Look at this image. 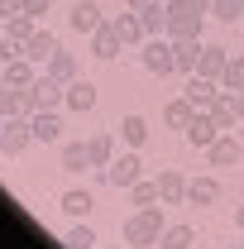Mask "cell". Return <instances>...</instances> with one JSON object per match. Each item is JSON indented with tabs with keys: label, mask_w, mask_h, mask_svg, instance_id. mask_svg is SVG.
<instances>
[{
	"label": "cell",
	"mask_w": 244,
	"mask_h": 249,
	"mask_svg": "<svg viewBox=\"0 0 244 249\" xmlns=\"http://www.w3.org/2000/svg\"><path fill=\"white\" fill-rule=\"evenodd\" d=\"M192 115H196V106H192L187 96H177V101H168V106H163V124H173V129H187Z\"/></svg>",
	"instance_id": "cell-27"
},
{
	"label": "cell",
	"mask_w": 244,
	"mask_h": 249,
	"mask_svg": "<svg viewBox=\"0 0 244 249\" xmlns=\"http://www.w3.org/2000/svg\"><path fill=\"white\" fill-rule=\"evenodd\" d=\"M192 245H196V230L192 225H168L158 235V249H192Z\"/></svg>",
	"instance_id": "cell-30"
},
{
	"label": "cell",
	"mask_w": 244,
	"mask_h": 249,
	"mask_svg": "<svg viewBox=\"0 0 244 249\" xmlns=\"http://www.w3.org/2000/svg\"><path fill=\"white\" fill-rule=\"evenodd\" d=\"M235 249H244V245H235Z\"/></svg>",
	"instance_id": "cell-45"
},
{
	"label": "cell",
	"mask_w": 244,
	"mask_h": 249,
	"mask_svg": "<svg viewBox=\"0 0 244 249\" xmlns=\"http://www.w3.org/2000/svg\"><path fill=\"white\" fill-rule=\"evenodd\" d=\"M0 72H5V58H0Z\"/></svg>",
	"instance_id": "cell-42"
},
{
	"label": "cell",
	"mask_w": 244,
	"mask_h": 249,
	"mask_svg": "<svg viewBox=\"0 0 244 249\" xmlns=\"http://www.w3.org/2000/svg\"><path fill=\"white\" fill-rule=\"evenodd\" d=\"M225 62H230V48H215V43H206V53H201V62H196V72H201V77H211V82H220Z\"/></svg>",
	"instance_id": "cell-25"
},
{
	"label": "cell",
	"mask_w": 244,
	"mask_h": 249,
	"mask_svg": "<svg viewBox=\"0 0 244 249\" xmlns=\"http://www.w3.org/2000/svg\"><path fill=\"white\" fill-rule=\"evenodd\" d=\"M201 29H206V15L187 10L182 0L168 5V38H201Z\"/></svg>",
	"instance_id": "cell-4"
},
{
	"label": "cell",
	"mask_w": 244,
	"mask_h": 249,
	"mask_svg": "<svg viewBox=\"0 0 244 249\" xmlns=\"http://www.w3.org/2000/svg\"><path fill=\"white\" fill-rule=\"evenodd\" d=\"M15 101H19V87H10V82L0 77V120H5V115H15Z\"/></svg>",
	"instance_id": "cell-35"
},
{
	"label": "cell",
	"mask_w": 244,
	"mask_h": 249,
	"mask_svg": "<svg viewBox=\"0 0 244 249\" xmlns=\"http://www.w3.org/2000/svg\"><path fill=\"white\" fill-rule=\"evenodd\" d=\"M139 178H144V163H139V154H120L110 168H105V182L115 187V192H129Z\"/></svg>",
	"instance_id": "cell-5"
},
{
	"label": "cell",
	"mask_w": 244,
	"mask_h": 249,
	"mask_svg": "<svg viewBox=\"0 0 244 249\" xmlns=\"http://www.w3.org/2000/svg\"><path fill=\"white\" fill-rule=\"evenodd\" d=\"M67 24H72L77 34H87V38H91V34L105 24V15H101V5H96V0H77V5L67 10Z\"/></svg>",
	"instance_id": "cell-7"
},
{
	"label": "cell",
	"mask_w": 244,
	"mask_h": 249,
	"mask_svg": "<svg viewBox=\"0 0 244 249\" xmlns=\"http://www.w3.org/2000/svg\"><path fill=\"white\" fill-rule=\"evenodd\" d=\"M43 72H48V77H53V82H62V87H72V82H77V77H82V67H77V58H72V53H53V58H48V67H43Z\"/></svg>",
	"instance_id": "cell-19"
},
{
	"label": "cell",
	"mask_w": 244,
	"mask_h": 249,
	"mask_svg": "<svg viewBox=\"0 0 244 249\" xmlns=\"http://www.w3.org/2000/svg\"><path fill=\"white\" fill-rule=\"evenodd\" d=\"M58 168L62 173H87V168H91V149H87V144H62Z\"/></svg>",
	"instance_id": "cell-23"
},
{
	"label": "cell",
	"mask_w": 244,
	"mask_h": 249,
	"mask_svg": "<svg viewBox=\"0 0 244 249\" xmlns=\"http://www.w3.org/2000/svg\"><path fill=\"white\" fill-rule=\"evenodd\" d=\"M29 144H34V129H29L24 115H5V120H0V154H5V158L24 154Z\"/></svg>",
	"instance_id": "cell-3"
},
{
	"label": "cell",
	"mask_w": 244,
	"mask_h": 249,
	"mask_svg": "<svg viewBox=\"0 0 244 249\" xmlns=\"http://www.w3.org/2000/svg\"><path fill=\"white\" fill-rule=\"evenodd\" d=\"M220 87H225V91H244V58L240 53H230L225 72H220Z\"/></svg>",
	"instance_id": "cell-32"
},
{
	"label": "cell",
	"mask_w": 244,
	"mask_h": 249,
	"mask_svg": "<svg viewBox=\"0 0 244 249\" xmlns=\"http://www.w3.org/2000/svg\"><path fill=\"white\" fill-rule=\"evenodd\" d=\"M87 149H91V168L105 173V168L115 163V134H91V139H87Z\"/></svg>",
	"instance_id": "cell-24"
},
{
	"label": "cell",
	"mask_w": 244,
	"mask_h": 249,
	"mask_svg": "<svg viewBox=\"0 0 244 249\" xmlns=\"http://www.w3.org/2000/svg\"><path fill=\"white\" fill-rule=\"evenodd\" d=\"M211 115H215V124L220 129H235V120H240V106H235V91H215V101H211Z\"/></svg>",
	"instance_id": "cell-21"
},
{
	"label": "cell",
	"mask_w": 244,
	"mask_h": 249,
	"mask_svg": "<svg viewBox=\"0 0 244 249\" xmlns=\"http://www.w3.org/2000/svg\"><path fill=\"white\" fill-rule=\"evenodd\" d=\"M129 201H134V206H163V196H158V182L139 178V182L129 187Z\"/></svg>",
	"instance_id": "cell-31"
},
{
	"label": "cell",
	"mask_w": 244,
	"mask_h": 249,
	"mask_svg": "<svg viewBox=\"0 0 244 249\" xmlns=\"http://www.w3.org/2000/svg\"><path fill=\"white\" fill-rule=\"evenodd\" d=\"M163 5H173V0H163Z\"/></svg>",
	"instance_id": "cell-44"
},
{
	"label": "cell",
	"mask_w": 244,
	"mask_h": 249,
	"mask_svg": "<svg viewBox=\"0 0 244 249\" xmlns=\"http://www.w3.org/2000/svg\"><path fill=\"white\" fill-rule=\"evenodd\" d=\"M48 5H53V0H24V15H34V19H43V15H48Z\"/></svg>",
	"instance_id": "cell-36"
},
{
	"label": "cell",
	"mask_w": 244,
	"mask_h": 249,
	"mask_svg": "<svg viewBox=\"0 0 244 249\" xmlns=\"http://www.w3.org/2000/svg\"><path fill=\"white\" fill-rule=\"evenodd\" d=\"M58 53V34H48V29H34V38L24 43V58L38 62V67H48V58Z\"/></svg>",
	"instance_id": "cell-14"
},
{
	"label": "cell",
	"mask_w": 244,
	"mask_h": 249,
	"mask_svg": "<svg viewBox=\"0 0 244 249\" xmlns=\"http://www.w3.org/2000/svg\"><path fill=\"white\" fill-rule=\"evenodd\" d=\"M144 5H149V0H124V10H144Z\"/></svg>",
	"instance_id": "cell-39"
},
{
	"label": "cell",
	"mask_w": 244,
	"mask_h": 249,
	"mask_svg": "<svg viewBox=\"0 0 244 249\" xmlns=\"http://www.w3.org/2000/svg\"><path fill=\"white\" fill-rule=\"evenodd\" d=\"M187 10H196V15H211V0H182Z\"/></svg>",
	"instance_id": "cell-38"
},
{
	"label": "cell",
	"mask_w": 244,
	"mask_h": 249,
	"mask_svg": "<svg viewBox=\"0 0 244 249\" xmlns=\"http://www.w3.org/2000/svg\"><path fill=\"white\" fill-rule=\"evenodd\" d=\"M206 154H211V163H215V168H230V163H240V139H235V129H225V134L215 139Z\"/></svg>",
	"instance_id": "cell-20"
},
{
	"label": "cell",
	"mask_w": 244,
	"mask_h": 249,
	"mask_svg": "<svg viewBox=\"0 0 244 249\" xmlns=\"http://www.w3.org/2000/svg\"><path fill=\"white\" fill-rule=\"evenodd\" d=\"M110 24H115V34H120V43H124V48H144V38H149V29H144L139 10H124V15H115Z\"/></svg>",
	"instance_id": "cell-8"
},
{
	"label": "cell",
	"mask_w": 244,
	"mask_h": 249,
	"mask_svg": "<svg viewBox=\"0 0 244 249\" xmlns=\"http://www.w3.org/2000/svg\"><path fill=\"white\" fill-rule=\"evenodd\" d=\"M139 62H144V72H153V77H168V72H177L173 38H168V34H158V38H144V48H139Z\"/></svg>",
	"instance_id": "cell-2"
},
{
	"label": "cell",
	"mask_w": 244,
	"mask_h": 249,
	"mask_svg": "<svg viewBox=\"0 0 244 249\" xmlns=\"http://www.w3.org/2000/svg\"><path fill=\"white\" fill-rule=\"evenodd\" d=\"M34 29H38V19H34V15H10V19H5V38H15L19 48L34 38Z\"/></svg>",
	"instance_id": "cell-29"
},
{
	"label": "cell",
	"mask_w": 244,
	"mask_h": 249,
	"mask_svg": "<svg viewBox=\"0 0 244 249\" xmlns=\"http://www.w3.org/2000/svg\"><path fill=\"white\" fill-rule=\"evenodd\" d=\"M58 206H62V216H72V220H87V216L96 211V196L87 192V187H72V192H62V201H58Z\"/></svg>",
	"instance_id": "cell-12"
},
{
	"label": "cell",
	"mask_w": 244,
	"mask_h": 249,
	"mask_svg": "<svg viewBox=\"0 0 244 249\" xmlns=\"http://www.w3.org/2000/svg\"><path fill=\"white\" fill-rule=\"evenodd\" d=\"M115 249H129V245H115Z\"/></svg>",
	"instance_id": "cell-43"
},
{
	"label": "cell",
	"mask_w": 244,
	"mask_h": 249,
	"mask_svg": "<svg viewBox=\"0 0 244 249\" xmlns=\"http://www.w3.org/2000/svg\"><path fill=\"white\" fill-rule=\"evenodd\" d=\"M168 230L163 220V206H134V216L120 225V240L129 249H158V235Z\"/></svg>",
	"instance_id": "cell-1"
},
{
	"label": "cell",
	"mask_w": 244,
	"mask_h": 249,
	"mask_svg": "<svg viewBox=\"0 0 244 249\" xmlns=\"http://www.w3.org/2000/svg\"><path fill=\"white\" fill-rule=\"evenodd\" d=\"M211 19H220V24L244 19V0H211Z\"/></svg>",
	"instance_id": "cell-33"
},
{
	"label": "cell",
	"mask_w": 244,
	"mask_h": 249,
	"mask_svg": "<svg viewBox=\"0 0 244 249\" xmlns=\"http://www.w3.org/2000/svg\"><path fill=\"white\" fill-rule=\"evenodd\" d=\"M158 196H163V206H182L187 201V178L177 168H163L158 173Z\"/></svg>",
	"instance_id": "cell-9"
},
{
	"label": "cell",
	"mask_w": 244,
	"mask_h": 249,
	"mask_svg": "<svg viewBox=\"0 0 244 249\" xmlns=\"http://www.w3.org/2000/svg\"><path fill=\"white\" fill-rule=\"evenodd\" d=\"M10 15H24V0H0V19H10Z\"/></svg>",
	"instance_id": "cell-37"
},
{
	"label": "cell",
	"mask_w": 244,
	"mask_h": 249,
	"mask_svg": "<svg viewBox=\"0 0 244 249\" xmlns=\"http://www.w3.org/2000/svg\"><path fill=\"white\" fill-rule=\"evenodd\" d=\"M235 225H240V230H244V206H235Z\"/></svg>",
	"instance_id": "cell-40"
},
{
	"label": "cell",
	"mask_w": 244,
	"mask_h": 249,
	"mask_svg": "<svg viewBox=\"0 0 244 249\" xmlns=\"http://www.w3.org/2000/svg\"><path fill=\"white\" fill-rule=\"evenodd\" d=\"M120 34H115V24H110V19H105V24H101V29L91 34V58H101V62H110V58H120Z\"/></svg>",
	"instance_id": "cell-11"
},
{
	"label": "cell",
	"mask_w": 244,
	"mask_h": 249,
	"mask_svg": "<svg viewBox=\"0 0 244 249\" xmlns=\"http://www.w3.org/2000/svg\"><path fill=\"white\" fill-rule=\"evenodd\" d=\"M62 245L67 249H96V230L91 225H72V230L62 235Z\"/></svg>",
	"instance_id": "cell-34"
},
{
	"label": "cell",
	"mask_w": 244,
	"mask_h": 249,
	"mask_svg": "<svg viewBox=\"0 0 244 249\" xmlns=\"http://www.w3.org/2000/svg\"><path fill=\"white\" fill-rule=\"evenodd\" d=\"M187 201H192V206H215V201H220V182H215V178H192V182H187Z\"/></svg>",
	"instance_id": "cell-22"
},
{
	"label": "cell",
	"mask_w": 244,
	"mask_h": 249,
	"mask_svg": "<svg viewBox=\"0 0 244 249\" xmlns=\"http://www.w3.org/2000/svg\"><path fill=\"white\" fill-rule=\"evenodd\" d=\"M0 77H5L10 87H19V91H24V87H34V82H38V62H29L24 53H19V58L5 62V72H0Z\"/></svg>",
	"instance_id": "cell-13"
},
{
	"label": "cell",
	"mask_w": 244,
	"mask_h": 249,
	"mask_svg": "<svg viewBox=\"0 0 244 249\" xmlns=\"http://www.w3.org/2000/svg\"><path fill=\"white\" fill-rule=\"evenodd\" d=\"M120 139L129 144V149L149 144V120H144V115H124V120H120Z\"/></svg>",
	"instance_id": "cell-28"
},
{
	"label": "cell",
	"mask_w": 244,
	"mask_h": 249,
	"mask_svg": "<svg viewBox=\"0 0 244 249\" xmlns=\"http://www.w3.org/2000/svg\"><path fill=\"white\" fill-rule=\"evenodd\" d=\"M182 134H187V144H192V149H211V144L220 139V134H225V129L215 124V115H211V110H196V115H192V124H187Z\"/></svg>",
	"instance_id": "cell-6"
},
{
	"label": "cell",
	"mask_w": 244,
	"mask_h": 249,
	"mask_svg": "<svg viewBox=\"0 0 244 249\" xmlns=\"http://www.w3.org/2000/svg\"><path fill=\"white\" fill-rule=\"evenodd\" d=\"M215 91H220V82H211V77H201V72H192L187 77V101L196 106V110H211V101H215Z\"/></svg>",
	"instance_id": "cell-10"
},
{
	"label": "cell",
	"mask_w": 244,
	"mask_h": 249,
	"mask_svg": "<svg viewBox=\"0 0 244 249\" xmlns=\"http://www.w3.org/2000/svg\"><path fill=\"white\" fill-rule=\"evenodd\" d=\"M34 96H38V106H43V110H62V106H67V87H62V82H53L48 72L34 82Z\"/></svg>",
	"instance_id": "cell-16"
},
{
	"label": "cell",
	"mask_w": 244,
	"mask_h": 249,
	"mask_svg": "<svg viewBox=\"0 0 244 249\" xmlns=\"http://www.w3.org/2000/svg\"><path fill=\"white\" fill-rule=\"evenodd\" d=\"M173 53H177V72H196V62L206 53V38H173Z\"/></svg>",
	"instance_id": "cell-15"
},
{
	"label": "cell",
	"mask_w": 244,
	"mask_h": 249,
	"mask_svg": "<svg viewBox=\"0 0 244 249\" xmlns=\"http://www.w3.org/2000/svg\"><path fill=\"white\" fill-rule=\"evenodd\" d=\"M67 110H72V115H87V110H96V87L87 82V77H77V82L67 87Z\"/></svg>",
	"instance_id": "cell-17"
},
{
	"label": "cell",
	"mask_w": 244,
	"mask_h": 249,
	"mask_svg": "<svg viewBox=\"0 0 244 249\" xmlns=\"http://www.w3.org/2000/svg\"><path fill=\"white\" fill-rule=\"evenodd\" d=\"M34 129V144H58V134H62V120H58V110H38L29 120Z\"/></svg>",
	"instance_id": "cell-18"
},
{
	"label": "cell",
	"mask_w": 244,
	"mask_h": 249,
	"mask_svg": "<svg viewBox=\"0 0 244 249\" xmlns=\"http://www.w3.org/2000/svg\"><path fill=\"white\" fill-rule=\"evenodd\" d=\"M139 19H144V29H149V38H158V34H168V5H163V0H149V5L139 10Z\"/></svg>",
	"instance_id": "cell-26"
},
{
	"label": "cell",
	"mask_w": 244,
	"mask_h": 249,
	"mask_svg": "<svg viewBox=\"0 0 244 249\" xmlns=\"http://www.w3.org/2000/svg\"><path fill=\"white\" fill-rule=\"evenodd\" d=\"M235 106H240V120H244V91H235Z\"/></svg>",
	"instance_id": "cell-41"
}]
</instances>
